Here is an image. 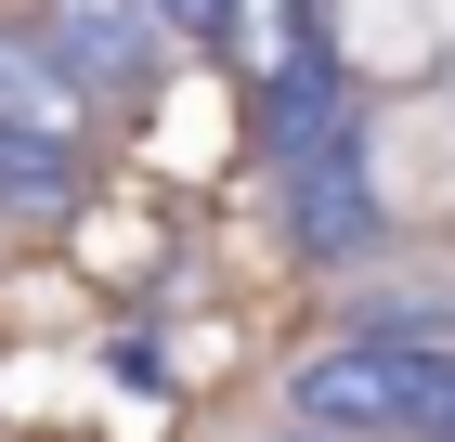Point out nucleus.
<instances>
[{"label":"nucleus","instance_id":"1","mask_svg":"<svg viewBox=\"0 0 455 442\" xmlns=\"http://www.w3.org/2000/svg\"><path fill=\"white\" fill-rule=\"evenodd\" d=\"M286 416L339 442H455V325L364 312L286 365Z\"/></svg>","mask_w":455,"mask_h":442},{"label":"nucleus","instance_id":"2","mask_svg":"<svg viewBox=\"0 0 455 442\" xmlns=\"http://www.w3.org/2000/svg\"><path fill=\"white\" fill-rule=\"evenodd\" d=\"M39 39H52V66L105 117H143V104L170 92V66H182V27L156 0H39Z\"/></svg>","mask_w":455,"mask_h":442},{"label":"nucleus","instance_id":"3","mask_svg":"<svg viewBox=\"0 0 455 442\" xmlns=\"http://www.w3.org/2000/svg\"><path fill=\"white\" fill-rule=\"evenodd\" d=\"M286 170V235H299V261H378L390 247V196L378 170H364V131H325L299 143V157H274Z\"/></svg>","mask_w":455,"mask_h":442},{"label":"nucleus","instance_id":"4","mask_svg":"<svg viewBox=\"0 0 455 442\" xmlns=\"http://www.w3.org/2000/svg\"><path fill=\"white\" fill-rule=\"evenodd\" d=\"M92 117H105V104L52 66V39L0 27V131H39V143H78V157H92Z\"/></svg>","mask_w":455,"mask_h":442},{"label":"nucleus","instance_id":"5","mask_svg":"<svg viewBox=\"0 0 455 442\" xmlns=\"http://www.w3.org/2000/svg\"><path fill=\"white\" fill-rule=\"evenodd\" d=\"M156 13L182 27V52H235V13H247V0H156Z\"/></svg>","mask_w":455,"mask_h":442},{"label":"nucleus","instance_id":"6","mask_svg":"<svg viewBox=\"0 0 455 442\" xmlns=\"http://www.w3.org/2000/svg\"><path fill=\"white\" fill-rule=\"evenodd\" d=\"M274 442H339V430H299V416H286V430H274Z\"/></svg>","mask_w":455,"mask_h":442}]
</instances>
